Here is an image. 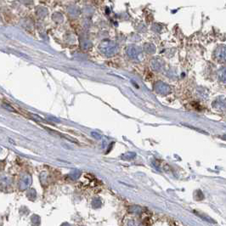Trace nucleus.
<instances>
[{"label": "nucleus", "instance_id": "4468645a", "mask_svg": "<svg viewBox=\"0 0 226 226\" xmlns=\"http://www.w3.org/2000/svg\"><path fill=\"white\" fill-rule=\"evenodd\" d=\"M91 135H92V136H93V137H95V139H100V135H99V134H97V133H95V132H93Z\"/></svg>", "mask_w": 226, "mask_h": 226}, {"label": "nucleus", "instance_id": "423d86ee", "mask_svg": "<svg viewBox=\"0 0 226 226\" xmlns=\"http://www.w3.org/2000/svg\"><path fill=\"white\" fill-rule=\"evenodd\" d=\"M144 49H145V51L146 53H148V54H153L155 53L156 51V47L155 45H153L152 43H146L145 44L144 46Z\"/></svg>", "mask_w": 226, "mask_h": 226}, {"label": "nucleus", "instance_id": "39448f33", "mask_svg": "<svg viewBox=\"0 0 226 226\" xmlns=\"http://www.w3.org/2000/svg\"><path fill=\"white\" fill-rule=\"evenodd\" d=\"M68 13L72 17H77L80 14V10L77 6H70L68 8Z\"/></svg>", "mask_w": 226, "mask_h": 226}, {"label": "nucleus", "instance_id": "f03ea898", "mask_svg": "<svg viewBox=\"0 0 226 226\" xmlns=\"http://www.w3.org/2000/svg\"><path fill=\"white\" fill-rule=\"evenodd\" d=\"M32 184V178L30 175H26L21 179L20 182V190H25L28 189V187Z\"/></svg>", "mask_w": 226, "mask_h": 226}, {"label": "nucleus", "instance_id": "1a4fd4ad", "mask_svg": "<svg viewBox=\"0 0 226 226\" xmlns=\"http://www.w3.org/2000/svg\"><path fill=\"white\" fill-rule=\"evenodd\" d=\"M152 68L154 69V70H156V71H158V70L161 68L160 60H157V59H155L154 60H152Z\"/></svg>", "mask_w": 226, "mask_h": 226}, {"label": "nucleus", "instance_id": "6e6552de", "mask_svg": "<svg viewBox=\"0 0 226 226\" xmlns=\"http://www.w3.org/2000/svg\"><path fill=\"white\" fill-rule=\"evenodd\" d=\"M136 156L135 153H133V152H127L125 154H123L122 156V159L123 160H131L133 158H135V157Z\"/></svg>", "mask_w": 226, "mask_h": 226}, {"label": "nucleus", "instance_id": "ddd939ff", "mask_svg": "<svg viewBox=\"0 0 226 226\" xmlns=\"http://www.w3.org/2000/svg\"><path fill=\"white\" fill-rule=\"evenodd\" d=\"M78 176H79V172H75L73 173L72 174H71V177H72V179H77Z\"/></svg>", "mask_w": 226, "mask_h": 226}, {"label": "nucleus", "instance_id": "9b49d317", "mask_svg": "<svg viewBox=\"0 0 226 226\" xmlns=\"http://www.w3.org/2000/svg\"><path fill=\"white\" fill-rule=\"evenodd\" d=\"M93 206L95 207H98L100 206V201L99 199H95V200L93 201Z\"/></svg>", "mask_w": 226, "mask_h": 226}, {"label": "nucleus", "instance_id": "2eb2a0df", "mask_svg": "<svg viewBox=\"0 0 226 226\" xmlns=\"http://www.w3.org/2000/svg\"><path fill=\"white\" fill-rule=\"evenodd\" d=\"M0 152H1V148H0Z\"/></svg>", "mask_w": 226, "mask_h": 226}, {"label": "nucleus", "instance_id": "7ed1b4c3", "mask_svg": "<svg viewBox=\"0 0 226 226\" xmlns=\"http://www.w3.org/2000/svg\"><path fill=\"white\" fill-rule=\"evenodd\" d=\"M154 89L157 93H160V94H163V95H165V94H167L169 91L168 86H167L166 84H164L163 83H156Z\"/></svg>", "mask_w": 226, "mask_h": 226}, {"label": "nucleus", "instance_id": "20e7f679", "mask_svg": "<svg viewBox=\"0 0 226 226\" xmlns=\"http://www.w3.org/2000/svg\"><path fill=\"white\" fill-rule=\"evenodd\" d=\"M127 54L129 57L135 58L137 57L138 55V49L135 46H129L127 49Z\"/></svg>", "mask_w": 226, "mask_h": 226}, {"label": "nucleus", "instance_id": "f8f14e48", "mask_svg": "<svg viewBox=\"0 0 226 226\" xmlns=\"http://www.w3.org/2000/svg\"><path fill=\"white\" fill-rule=\"evenodd\" d=\"M3 106L4 107L5 109H7V110H9V111H10V112H14L15 111H14V109L13 108V107H11L10 106H9V105H6V104H3Z\"/></svg>", "mask_w": 226, "mask_h": 226}, {"label": "nucleus", "instance_id": "0eeeda50", "mask_svg": "<svg viewBox=\"0 0 226 226\" xmlns=\"http://www.w3.org/2000/svg\"><path fill=\"white\" fill-rule=\"evenodd\" d=\"M47 14H48V10L44 7H39L37 9V14L40 17H44L47 15Z\"/></svg>", "mask_w": 226, "mask_h": 226}, {"label": "nucleus", "instance_id": "9d476101", "mask_svg": "<svg viewBox=\"0 0 226 226\" xmlns=\"http://www.w3.org/2000/svg\"><path fill=\"white\" fill-rule=\"evenodd\" d=\"M53 18H54V20L56 21H59V22H61L62 20H63V16L60 14V13H55V14L53 15Z\"/></svg>", "mask_w": 226, "mask_h": 226}, {"label": "nucleus", "instance_id": "f257e3e1", "mask_svg": "<svg viewBox=\"0 0 226 226\" xmlns=\"http://www.w3.org/2000/svg\"><path fill=\"white\" fill-rule=\"evenodd\" d=\"M118 49V45L115 42L110 40L103 41L100 43V50L104 54H106L107 56H112L114 55Z\"/></svg>", "mask_w": 226, "mask_h": 226}]
</instances>
